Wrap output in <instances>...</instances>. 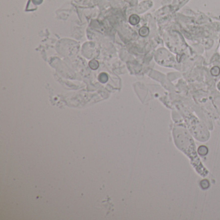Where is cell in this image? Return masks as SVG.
<instances>
[{"mask_svg":"<svg viewBox=\"0 0 220 220\" xmlns=\"http://www.w3.org/2000/svg\"><path fill=\"white\" fill-rule=\"evenodd\" d=\"M99 80L102 83H105L108 80V76L105 73H102L99 76Z\"/></svg>","mask_w":220,"mask_h":220,"instance_id":"cell-3","label":"cell"},{"mask_svg":"<svg viewBox=\"0 0 220 220\" xmlns=\"http://www.w3.org/2000/svg\"><path fill=\"white\" fill-rule=\"evenodd\" d=\"M200 185H201V187H202V188H203V189H207V188H209V186H210V183H209V182L207 180L205 179V180L201 181V183H200Z\"/></svg>","mask_w":220,"mask_h":220,"instance_id":"cell-4","label":"cell"},{"mask_svg":"<svg viewBox=\"0 0 220 220\" xmlns=\"http://www.w3.org/2000/svg\"><path fill=\"white\" fill-rule=\"evenodd\" d=\"M89 65H90V68L94 70L96 69V68L99 67L98 63V61H96V60H93L92 61H90V63H89Z\"/></svg>","mask_w":220,"mask_h":220,"instance_id":"cell-5","label":"cell"},{"mask_svg":"<svg viewBox=\"0 0 220 220\" xmlns=\"http://www.w3.org/2000/svg\"><path fill=\"white\" fill-rule=\"evenodd\" d=\"M198 153L201 156H205L208 153V149L205 146H201L198 149Z\"/></svg>","mask_w":220,"mask_h":220,"instance_id":"cell-1","label":"cell"},{"mask_svg":"<svg viewBox=\"0 0 220 220\" xmlns=\"http://www.w3.org/2000/svg\"><path fill=\"white\" fill-rule=\"evenodd\" d=\"M139 21V18L138 17V16L136 15H132V16H130V23L132 25H136V24L138 23Z\"/></svg>","mask_w":220,"mask_h":220,"instance_id":"cell-2","label":"cell"}]
</instances>
